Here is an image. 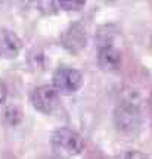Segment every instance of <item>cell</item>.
Wrapping results in <instances>:
<instances>
[{
  "label": "cell",
  "instance_id": "cell-9",
  "mask_svg": "<svg viewBox=\"0 0 152 159\" xmlns=\"http://www.w3.org/2000/svg\"><path fill=\"white\" fill-rule=\"evenodd\" d=\"M6 96H7V89H6V84L0 81V105L6 100Z\"/></svg>",
  "mask_w": 152,
  "mask_h": 159
},
{
  "label": "cell",
  "instance_id": "cell-11",
  "mask_svg": "<svg viewBox=\"0 0 152 159\" xmlns=\"http://www.w3.org/2000/svg\"><path fill=\"white\" fill-rule=\"evenodd\" d=\"M105 2H115V0H105Z\"/></svg>",
  "mask_w": 152,
  "mask_h": 159
},
{
  "label": "cell",
  "instance_id": "cell-10",
  "mask_svg": "<svg viewBox=\"0 0 152 159\" xmlns=\"http://www.w3.org/2000/svg\"><path fill=\"white\" fill-rule=\"evenodd\" d=\"M121 156H124V158H145V155H142V153H135V152H129V153L121 155Z\"/></svg>",
  "mask_w": 152,
  "mask_h": 159
},
{
  "label": "cell",
  "instance_id": "cell-3",
  "mask_svg": "<svg viewBox=\"0 0 152 159\" xmlns=\"http://www.w3.org/2000/svg\"><path fill=\"white\" fill-rule=\"evenodd\" d=\"M53 87L62 94H73L83 84V75L74 68H59L52 77Z\"/></svg>",
  "mask_w": 152,
  "mask_h": 159
},
{
  "label": "cell",
  "instance_id": "cell-2",
  "mask_svg": "<svg viewBox=\"0 0 152 159\" xmlns=\"http://www.w3.org/2000/svg\"><path fill=\"white\" fill-rule=\"evenodd\" d=\"M114 124L117 130L124 134H133L140 128L142 116L137 106L131 103H123L114 111Z\"/></svg>",
  "mask_w": 152,
  "mask_h": 159
},
{
  "label": "cell",
  "instance_id": "cell-6",
  "mask_svg": "<svg viewBox=\"0 0 152 159\" xmlns=\"http://www.w3.org/2000/svg\"><path fill=\"white\" fill-rule=\"evenodd\" d=\"M22 49V41L11 30L0 28V57L12 59L17 57Z\"/></svg>",
  "mask_w": 152,
  "mask_h": 159
},
{
  "label": "cell",
  "instance_id": "cell-7",
  "mask_svg": "<svg viewBox=\"0 0 152 159\" xmlns=\"http://www.w3.org/2000/svg\"><path fill=\"white\" fill-rule=\"evenodd\" d=\"M97 62L103 71H117L121 66V53L120 50H117L115 47L111 46H103L99 49L97 53Z\"/></svg>",
  "mask_w": 152,
  "mask_h": 159
},
{
  "label": "cell",
  "instance_id": "cell-8",
  "mask_svg": "<svg viewBox=\"0 0 152 159\" xmlns=\"http://www.w3.org/2000/svg\"><path fill=\"white\" fill-rule=\"evenodd\" d=\"M87 0H58V5L64 11H80Z\"/></svg>",
  "mask_w": 152,
  "mask_h": 159
},
{
  "label": "cell",
  "instance_id": "cell-5",
  "mask_svg": "<svg viewBox=\"0 0 152 159\" xmlns=\"http://www.w3.org/2000/svg\"><path fill=\"white\" fill-rule=\"evenodd\" d=\"M61 43L69 53H80L87 43L84 27L80 22L73 24L69 28L64 31L61 37Z\"/></svg>",
  "mask_w": 152,
  "mask_h": 159
},
{
  "label": "cell",
  "instance_id": "cell-1",
  "mask_svg": "<svg viewBox=\"0 0 152 159\" xmlns=\"http://www.w3.org/2000/svg\"><path fill=\"white\" fill-rule=\"evenodd\" d=\"M52 149L56 155L73 156L78 155L84 149V140L77 131L71 128H59L52 134Z\"/></svg>",
  "mask_w": 152,
  "mask_h": 159
},
{
  "label": "cell",
  "instance_id": "cell-4",
  "mask_svg": "<svg viewBox=\"0 0 152 159\" xmlns=\"http://www.w3.org/2000/svg\"><path fill=\"white\" fill-rule=\"evenodd\" d=\"M31 103L41 114H52L59 106V91L52 85H40L31 94Z\"/></svg>",
  "mask_w": 152,
  "mask_h": 159
}]
</instances>
